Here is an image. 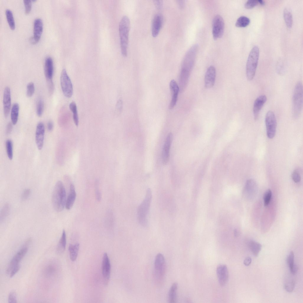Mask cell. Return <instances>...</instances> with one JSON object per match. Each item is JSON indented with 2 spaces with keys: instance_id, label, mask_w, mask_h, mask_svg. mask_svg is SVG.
<instances>
[{
  "instance_id": "cell-11",
  "label": "cell",
  "mask_w": 303,
  "mask_h": 303,
  "mask_svg": "<svg viewBox=\"0 0 303 303\" xmlns=\"http://www.w3.org/2000/svg\"><path fill=\"white\" fill-rule=\"evenodd\" d=\"M111 265L107 254L105 253L103 257L102 264V274L104 283L107 285L109 281L110 274Z\"/></svg>"
},
{
  "instance_id": "cell-8",
  "label": "cell",
  "mask_w": 303,
  "mask_h": 303,
  "mask_svg": "<svg viewBox=\"0 0 303 303\" xmlns=\"http://www.w3.org/2000/svg\"><path fill=\"white\" fill-rule=\"evenodd\" d=\"M265 123L267 137L272 139L275 136L277 127V121L274 112L269 111L266 113L265 117Z\"/></svg>"
},
{
  "instance_id": "cell-55",
  "label": "cell",
  "mask_w": 303,
  "mask_h": 303,
  "mask_svg": "<svg viewBox=\"0 0 303 303\" xmlns=\"http://www.w3.org/2000/svg\"><path fill=\"white\" fill-rule=\"evenodd\" d=\"M30 41L31 43L33 44H35L37 43L33 36L31 37L30 38Z\"/></svg>"
},
{
  "instance_id": "cell-33",
  "label": "cell",
  "mask_w": 303,
  "mask_h": 303,
  "mask_svg": "<svg viewBox=\"0 0 303 303\" xmlns=\"http://www.w3.org/2000/svg\"><path fill=\"white\" fill-rule=\"evenodd\" d=\"M250 23V20L248 17L242 16L237 19L235 25L238 27H245L249 25Z\"/></svg>"
},
{
  "instance_id": "cell-42",
  "label": "cell",
  "mask_w": 303,
  "mask_h": 303,
  "mask_svg": "<svg viewBox=\"0 0 303 303\" xmlns=\"http://www.w3.org/2000/svg\"><path fill=\"white\" fill-rule=\"evenodd\" d=\"M300 170L298 169H295L292 173L291 177L293 181L295 183L299 182L301 180V175Z\"/></svg>"
},
{
  "instance_id": "cell-18",
  "label": "cell",
  "mask_w": 303,
  "mask_h": 303,
  "mask_svg": "<svg viewBox=\"0 0 303 303\" xmlns=\"http://www.w3.org/2000/svg\"><path fill=\"white\" fill-rule=\"evenodd\" d=\"M163 22V17L160 14H157L154 16L152 21L151 30L153 37H156L158 35L162 26Z\"/></svg>"
},
{
  "instance_id": "cell-9",
  "label": "cell",
  "mask_w": 303,
  "mask_h": 303,
  "mask_svg": "<svg viewBox=\"0 0 303 303\" xmlns=\"http://www.w3.org/2000/svg\"><path fill=\"white\" fill-rule=\"evenodd\" d=\"M60 81L64 95L67 98H70L73 94V86L70 79L65 69H63L61 72Z\"/></svg>"
},
{
  "instance_id": "cell-14",
  "label": "cell",
  "mask_w": 303,
  "mask_h": 303,
  "mask_svg": "<svg viewBox=\"0 0 303 303\" xmlns=\"http://www.w3.org/2000/svg\"><path fill=\"white\" fill-rule=\"evenodd\" d=\"M216 273L220 285L225 286L227 282L228 278V272L227 266L224 264L218 265L216 269Z\"/></svg>"
},
{
  "instance_id": "cell-32",
  "label": "cell",
  "mask_w": 303,
  "mask_h": 303,
  "mask_svg": "<svg viewBox=\"0 0 303 303\" xmlns=\"http://www.w3.org/2000/svg\"><path fill=\"white\" fill-rule=\"evenodd\" d=\"M69 107L70 110L73 113L74 123L75 125L78 126V125L79 119L76 104L75 102L72 101L70 103Z\"/></svg>"
},
{
  "instance_id": "cell-22",
  "label": "cell",
  "mask_w": 303,
  "mask_h": 303,
  "mask_svg": "<svg viewBox=\"0 0 303 303\" xmlns=\"http://www.w3.org/2000/svg\"><path fill=\"white\" fill-rule=\"evenodd\" d=\"M257 189V185L256 181L253 179H250L246 182L244 193L248 197L251 198L255 194Z\"/></svg>"
},
{
  "instance_id": "cell-43",
  "label": "cell",
  "mask_w": 303,
  "mask_h": 303,
  "mask_svg": "<svg viewBox=\"0 0 303 303\" xmlns=\"http://www.w3.org/2000/svg\"><path fill=\"white\" fill-rule=\"evenodd\" d=\"M259 3L258 0H248L245 3L244 6L247 9H251Z\"/></svg>"
},
{
  "instance_id": "cell-54",
  "label": "cell",
  "mask_w": 303,
  "mask_h": 303,
  "mask_svg": "<svg viewBox=\"0 0 303 303\" xmlns=\"http://www.w3.org/2000/svg\"><path fill=\"white\" fill-rule=\"evenodd\" d=\"M177 3L179 7L180 8H183L184 5V1L183 0L177 1Z\"/></svg>"
},
{
  "instance_id": "cell-28",
  "label": "cell",
  "mask_w": 303,
  "mask_h": 303,
  "mask_svg": "<svg viewBox=\"0 0 303 303\" xmlns=\"http://www.w3.org/2000/svg\"><path fill=\"white\" fill-rule=\"evenodd\" d=\"M19 111V107L17 103L13 104L11 109V117L12 123L13 125H16L18 121Z\"/></svg>"
},
{
  "instance_id": "cell-27",
  "label": "cell",
  "mask_w": 303,
  "mask_h": 303,
  "mask_svg": "<svg viewBox=\"0 0 303 303\" xmlns=\"http://www.w3.org/2000/svg\"><path fill=\"white\" fill-rule=\"evenodd\" d=\"M66 244V234L65 231L63 230L62 236L57 246V252L59 254L62 253L65 249Z\"/></svg>"
},
{
  "instance_id": "cell-40",
  "label": "cell",
  "mask_w": 303,
  "mask_h": 303,
  "mask_svg": "<svg viewBox=\"0 0 303 303\" xmlns=\"http://www.w3.org/2000/svg\"><path fill=\"white\" fill-rule=\"evenodd\" d=\"M272 192L270 189H268L265 193L264 202L265 206H267L270 203L272 196Z\"/></svg>"
},
{
  "instance_id": "cell-37",
  "label": "cell",
  "mask_w": 303,
  "mask_h": 303,
  "mask_svg": "<svg viewBox=\"0 0 303 303\" xmlns=\"http://www.w3.org/2000/svg\"><path fill=\"white\" fill-rule=\"evenodd\" d=\"M43 109V101L42 99H40L38 100L36 105V113L38 116L40 117L42 115Z\"/></svg>"
},
{
  "instance_id": "cell-30",
  "label": "cell",
  "mask_w": 303,
  "mask_h": 303,
  "mask_svg": "<svg viewBox=\"0 0 303 303\" xmlns=\"http://www.w3.org/2000/svg\"><path fill=\"white\" fill-rule=\"evenodd\" d=\"M79 248V244L77 243L74 245L70 244L69 246V250L70 253V257L72 261L75 260L78 254Z\"/></svg>"
},
{
  "instance_id": "cell-13",
  "label": "cell",
  "mask_w": 303,
  "mask_h": 303,
  "mask_svg": "<svg viewBox=\"0 0 303 303\" xmlns=\"http://www.w3.org/2000/svg\"><path fill=\"white\" fill-rule=\"evenodd\" d=\"M45 127L43 123L40 122L36 126L35 133V139L36 144L38 149L41 150L44 144Z\"/></svg>"
},
{
  "instance_id": "cell-15",
  "label": "cell",
  "mask_w": 303,
  "mask_h": 303,
  "mask_svg": "<svg viewBox=\"0 0 303 303\" xmlns=\"http://www.w3.org/2000/svg\"><path fill=\"white\" fill-rule=\"evenodd\" d=\"M216 76V71L215 67H209L207 69L204 77V84L207 88H210L214 85Z\"/></svg>"
},
{
  "instance_id": "cell-12",
  "label": "cell",
  "mask_w": 303,
  "mask_h": 303,
  "mask_svg": "<svg viewBox=\"0 0 303 303\" xmlns=\"http://www.w3.org/2000/svg\"><path fill=\"white\" fill-rule=\"evenodd\" d=\"M28 251L26 246H24L13 257L6 270L7 274H10L12 269L25 256Z\"/></svg>"
},
{
  "instance_id": "cell-52",
  "label": "cell",
  "mask_w": 303,
  "mask_h": 303,
  "mask_svg": "<svg viewBox=\"0 0 303 303\" xmlns=\"http://www.w3.org/2000/svg\"><path fill=\"white\" fill-rule=\"evenodd\" d=\"M47 128L48 130L50 131L52 130L53 128V124L51 121H50L48 123Z\"/></svg>"
},
{
  "instance_id": "cell-44",
  "label": "cell",
  "mask_w": 303,
  "mask_h": 303,
  "mask_svg": "<svg viewBox=\"0 0 303 303\" xmlns=\"http://www.w3.org/2000/svg\"><path fill=\"white\" fill-rule=\"evenodd\" d=\"M23 1L25 6V13L28 14L31 10L32 1L31 0H24Z\"/></svg>"
},
{
  "instance_id": "cell-47",
  "label": "cell",
  "mask_w": 303,
  "mask_h": 303,
  "mask_svg": "<svg viewBox=\"0 0 303 303\" xmlns=\"http://www.w3.org/2000/svg\"><path fill=\"white\" fill-rule=\"evenodd\" d=\"M20 268V265L18 264L15 266L12 270L10 273V276L12 277L19 270Z\"/></svg>"
},
{
  "instance_id": "cell-34",
  "label": "cell",
  "mask_w": 303,
  "mask_h": 303,
  "mask_svg": "<svg viewBox=\"0 0 303 303\" xmlns=\"http://www.w3.org/2000/svg\"><path fill=\"white\" fill-rule=\"evenodd\" d=\"M5 14L7 20L10 28L12 30L15 28V23L12 12L9 9H7L5 11Z\"/></svg>"
},
{
  "instance_id": "cell-50",
  "label": "cell",
  "mask_w": 303,
  "mask_h": 303,
  "mask_svg": "<svg viewBox=\"0 0 303 303\" xmlns=\"http://www.w3.org/2000/svg\"><path fill=\"white\" fill-rule=\"evenodd\" d=\"M12 123H9L7 125L6 129V133L7 134H10L11 132L12 129Z\"/></svg>"
},
{
  "instance_id": "cell-4",
  "label": "cell",
  "mask_w": 303,
  "mask_h": 303,
  "mask_svg": "<svg viewBox=\"0 0 303 303\" xmlns=\"http://www.w3.org/2000/svg\"><path fill=\"white\" fill-rule=\"evenodd\" d=\"M130 24L129 18L126 15L122 17L119 24L121 52L123 56L125 57H126L128 54Z\"/></svg>"
},
{
  "instance_id": "cell-5",
  "label": "cell",
  "mask_w": 303,
  "mask_h": 303,
  "mask_svg": "<svg viewBox=\"0 0 303 303\" xmlns=\"http://www.w3.org/2000/svg\"><path fill=\"white\" fill-rule=\"evenodd\" d=\"M259 49L255 46L251 50L249 54L246 64V74L247 80H252L254 78L258 65Z\"/></svg>"
},
{
  "instance_id": "cell-24",
  "label": "cell",
  "mask_w": 303,
  "mask_h": 303,
  "mask_svg": "<svg viewBox=\"0 0 303 303\" xmlns=\"http://www.w3.org/2000/svg\"><path fill=\"white\" fill-rule=\"evenodd\" d=\"M76 196V193L74 186L72 183L70 185L69 194L66 200L65 207L67 209H70L72 207Z\"/></svg>"
},
{
  "instance_id": "cell-6",
  "label": "cell",
  "mask_w": 303,
  "mask_h": 303,
  "mask_svg": "<svg viewBox=\"0 0 303 303\" xmlns=\"http://www.w3.org/2000/svg\"><path fill=\"white\" fill-rule=\"evenodd\" d=\"M303 107V86L301 81L298 82L294 89L292 97V115L296 119L299 116Z\"/></svg>"
},
{
  "instance_id": "cell-36",
  "label": "cell",
  "mask_w": 303,
  "mask_h": 303,
  "mask_svg": "<svg viewBox=\"0 0 303 303\" xmlns=\"http://www.w3.org/2000/svg\"><path fill=\"white\" fill-rule=\"evenodd\" d=\"M6 147L7 156L9 159L12 160L13 157V143L11 140H7Z\"/></svg>"
},
{
  "instance_id": "cell-38",
  "label": "cell",
  "mask_w": 303,
  "mask_h": 303,
  "mask_svg": "<svg viewBox=\"0 0 303 303\" xmlns=\"http://www.w3.org/2000/svg\"><path fill=\"white\" fill-rule=\"evenodd\" d=\"M284 286L285 289L287 292H291L294 288L295 281L294 279L289 280L285 283Z\"/></svg>"
},
{
  "instance_id": "cell-51",
  "label": "cell",
  "mask_w": 303,
  "mask_h": 303,
  "mask_svg": "<svg viewBox=\"0 0 303 303\" xmlns=\"http://www.w3.org/2000/svg\"><path fill=\"white\" fill-rule=\"evenodd\" d=\"M252 259L250 257H247L245 258L244 261V264L246 266H249L251 263Z\"/></svg>"
},
{
  "instance_id": "cell-48",
  "label": "cell",
  "mask_w": 303,
  "mask_h": 303,
  "mask_svg": "<svg viewBox=\"0 0 303 303\" xmlns=\"http://www.w3.org/2000/svg\"><path fill=\"white\" fill-rule=\"evenodd\" d=\"M154 3L156 7L158 9H160L163 6V1L162 0L154 1Z\"/></svg>"
},
{
  "instance_id": "cell-1",
  "label": "cell",
  "mask_w": 303,
  "mask_h": 303,
  "mask_svg": "<svg viewBox=\"0 0 303 303\" xmlns=\"http://www.w3.org/2000/svg\"><path fill=\"white\" fill-rule=\"evenodd\" d=\"M198 49L197 44L193 45L186 52L183 59L179 78V87L181 92L184 90L187 85Z\"/></svg>"
},
{
  "instance_id": "cell-21",
  "label": "cell",
  "mask_w": 303,
  "mask_h": 303,
  "mask_svg": "<svg viewBox=\"0 0 303 303\" xmlns=\"http://www.w3.org/2000/svg\"><path fill=\"white\" fill-rule=\"evenodd\" d=\"M44 72L47 81L52 80L54 72V65L53 59L50 57H48L45 59Z\"/></svg>"
},
{
  "instance_id": "cell-19",
  "label": "cell",
  "mask_w": 303,
  "mask_h": 303,
  "mask_svg": "<svg viewBox=\"0 0 303 303\" xmlns=\"http://www.w3.org/2000/svg\"><path fill=\"white\" fill-rule=\"evenodd\" d=\"M170 88L172 94V99L169 105V108L171 110L174 108L176 103L179 88L178 84L174 80H172L170 81Z\"/></svg>"
},
{
  "instance_id": "cell-26",
  "label": "cell",
  "mask_w": 303,
  "mask_h": 303,
  "mask_svg": "<svg viewBox=\"0 0 303 303\" xmlns=\"http://www.w3.org/2000/svg\"><path fill=\"white\" fill-rule=\"evenodd\" d=\"M178 284L177 283H174L171 286L168 292V301L170 303L176 302L177 291Z\"/></svg>"
},
{
  "instance_id": "cell-23",
  "label": "cell",
  "mask_w": 303,
  "mask_h": 303,
  "mask_svg": "<svg viewBox=\"0 0 303 303\" xmlns=\"http://www.w3.org/2000/svg\"><path fill=\"white\" fill-rule=\"evenodd\" d=\"M43 29V23L40 18L36 19L33 24V37L37 43L41 38Z\"/></svg>"
},
{
  "instance_id": "cell-10",
  "label": "cell",
  "mask_w": 303,
  "mask_h": 303,
  "mask_svg": "<svg viewBox=\"0 0 303 303\" xmlns=\"http://www.w3.org/2000/svg\"><path fill=\"white\" fill-rule=\"evenodd\" d=\"M224 28V23L223 18L220 15H216L213 19L212 23V33L215 40L222 37Z\"/></svg>"
},
{
  "instance_id": "cell-20",
  "label": "cell",
  "mask_w": 303,
  "mask_h": 303,
  "mask_svg": "<svg viewBox=\"0 0 303 303\" xmlns=\"http://www.w3.org/2000/svg\"><path fill=\"white\" fill-rule=\"evenodd\" d=\"M267 98L264 95L258 97L255 100L253 107V113L254 119H258L260 111L266 101Z\"/></svg>"
},
{
  "instance_id": "cell-31",
  "label": "cell",
  "mask_w": 303,
  "mask_h": 303,
  "mask_svg": "<svg viewBox=\"0 0 303 303\" xmlns=\"http://www.w3.org/2000/svg\"><path fill=\"white\" fill-rule=\"evenodd\" d=\"M283 15L285 23L289 28H291L292 25L293 19L292 15L290 11L287 8L285 9L283 12Z\"/></svg>"
},
{
  "instance_id": "cell-49",
  "label": "cell",
  "mask_w": 303,
  "mask_h": 303,
  "mask_svg": "<svg viewBox=\"0 0 303 303\" xmlns=\"http://www.w3.org/2000/svg\"><path fill=\"white\" fill-rule=\"evenodd\" d=\"M95 196L97 200L100 201L101 199V194L100 191L97 187H96L95 191Z\"/></svg>"
},
{
  "instance_id": "cell-53",
  "label": "cell",
  "mask_w": 303,
  "mask_h": 303,
  "mask_svg": "<svg viewBox=\"0 0 303 303\" xmlns=\"http://www.w3.org/2000/svg\"><path fill=\"white\" fill-rule=\"evenodd\" d=\"M117 107L119 110H121L122 107V102L120 100H119L117 105Z\"/></svg>"
},
{
  "instance_id": "cell-39",
  "label": "cell",
  "mask_w": 303,
  "mask_h": 303,
  "mask_svg": "<svg viewBox=\"0 0 303 303\" xmlns=\"http://www.w3.org/2000/svg\"><path fill=\"white\" fill-rule=\"evenodd\" d=\"M35 90L34 83L33 82L28 83L27 86L26 96L28 97H30L33 94Z\"/></svg>"
},
{
  "instance_id": "cell-2",
  "label": "cell",
  "mask_w": 303,
  "mask_h": 303,
  "mask_svg": "<svg viewBox=\"0 0 303 303\" xmlns=\"http://www.w3.org/2000/svg\"><path fill=\"white\" fill-rule=\"evenodd\" d=\"M66 193L63 184L61 181H58L54 186L52 196L53 207L57 212L62 211L65 207Z\"/></svg>"
},
{
  "instance_id": "cell-45",
  "label": "cell",
  "mask_w": 303,
  "mask_h": 303,
  "mask_svg": "<svg viewBox=\"0 0 303 303\" xmlns=\"http://www.w3.org/2000/svg\"><path fill=\"white\" fill-rule=\"evenodd\" d=\"M8 301L9 303H16L17 302V298L16 294L14 292H10L8 296Z\"/></svg>"
},
{
  "instance_id": "cell-29",
  "label": "cell",
  "mask_w": 303,
  "mask_h": 303,
  "mask_svg": "<svg viewBox=\"0 0 303 303\" xmlns=\"http://www.w3.org/2000/svg\"><path fill=\"white\" fill-rule=\"evenodd\" d=\"M248 245L253 254L256 257L257 256L262 249V245L258 242L250 241L249 242Z\"/></svg>"
},
{
  "instance_id": "cell-7",
  "label": "cell",
  "mask_w": 303,
  "mask_h": 303,
  "mask_svg": "<svg viewBox=\"0 0 303 303\" xmlns=\"http://www.w3.org/2000/svg\"><path fill=\"white\" fill-rule=\"evenodd\" d=\"M154 270L156 280L158 282H161L165 275L166 264L164 256L161 253L158 254L156 256L154 263Z\"/></svg>"
},
{
  "instance_id": "cell-25",
  "label": "cell",
  "mask_w": 303,
  "mask_h": 303,
  "mask_svg": "<svg viewBox=\"0 0 303 303\" xmlns=\"http://www.w3.org/2000/svg\"><path fill=\"white\" fill-rule=\"evenodd\" d=\"M57 271V265L54 263L51 262L44 268L43 273L45 276L49 277L56 275Z\"/></svg>"
},
{
  "instance_id": "cell-17",
  "label": "cell",
  "mask_w": 303,
  "mask_h": 303,
  "mask_svg": "<svg viewBox=\"0 0 303 303\" xmlns=\"http://www.w3.org/2000/svg\"><path fill=\"white\" fill-rule=\"evenodd\" d=\"M3 104L4 113L5 117H8L11 107V90L8 87L4 89L3 94Z\"/></svg>"
},
{
  "instance_id": "cell-3",
  "label": "cell",
  "mask_w": 303,
  "mask_h": 303,
  "mask_svg": "<svg viewBox=\"0 0 303 303\" xmlns=\"http://www.w3.org/2000/svg\"><path fill=\"white\" fill-rule=\"evenodd\" d=\"M152 198V191L150 188H148L145 197L137 209L138 221L141 226L144 227H146L148 223V217Z\"/></svg>"
},
{
  "instance_id": "cell-41",
  "label": "cell",
  "mask_w": 303,
  "mask_h": 303,
  "mask_svg": "<svg viewBox=\"0 0 303 303\" xmlns=\"http://www.w3.org/2000/svg\"><path fill=\"white\" fill-rule=\"evenodd\" d=\"M287 261L290 271L295 264H294V254L292 251H291L290 252L287 257Z\"/></svg>"
},
{
  "instance_id": "cell-56",
  "label": "cell",
  "mask_w": 303,
  "mask_h": 303,
  "mask_svg": "<svg viewBox=\"0 0 303 303\" xmlns=\"http://www.w3.org/2000/svg\"><path fill=\"white\" fill-rule=\"evenodd\" d=\"M259 3H260V4L263 5L265 4V2L263 0H258Z\"/></svg>"
},
{
  "instance_id": "cell-35",
  "label": "cell",
  "mask_w": 303,
  "mask_h": 303,
  "mask_svg": "<svg viewBox=\"0 0 303 303\" xmlns=\"http://www.w3.org/2000/svg\"><path fill=\"white\" fill-rule=\"evenodd\" d=\"M10 210V206L8 203L5 204L1 209L0 213V221H3L9 215Z\"/></svg>"
},
{
  "instance_id": "cell-16",
  "label": "cell",
  "mask_w": 303,
  "mask_h": 303,
  "mask_svg": "<svg viewBox=\"0 0 303 303\" xmlns=\"http://www.w3.org/2000/svg\"><path fill=\"white\" fill-rule=\"evenodd\" d=\"M173 139V135L170 133L165 140L162 151V158L163 163L166 165L169 161L170 151Z\"/></svg>"
},
{
  "instance_id": "cell-46",
  "label": "cell",
  "mask_w": 303,
  "mask_h": 303,
  "mask_svg": "<svg viewBox=\"0 0 303 303\" xmlns=\"http://www.w3.org/2000/svg\"><path fill=\"white\" fill-rule=\"evenodd\" d=\"M30 193L31 191L30 189L27 188L25 189L21 195V199L23 201L27 199L30 196Z\"/></svg>"
}]
</instances>
